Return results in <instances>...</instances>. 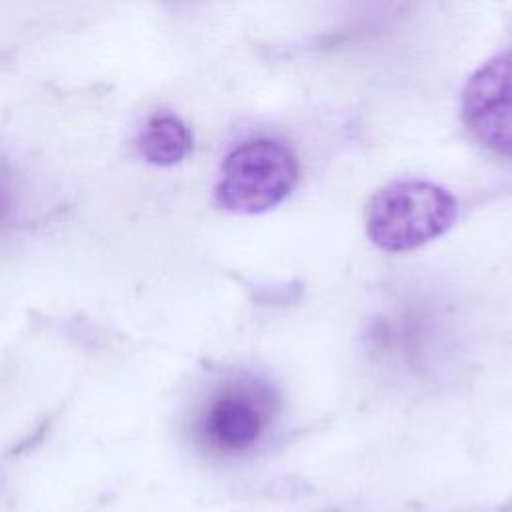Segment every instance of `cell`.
I'll list each match as a JSON object with an SVG mask.
<instances>
[{
    "instance_id": "cell-2",
    "label": "cell",
    "mask_w": 512,
    "mask_h": 512,
    "mask_svg": "<svg viewBox=\"0 0 512 512\" xmlns=\"http://www.w3.org/2000/svg\"><path fill=\"white\" fill-rule=\"evenodd\" d=\"M298 182L294 150L274 138L238 144L222 162L216 204L232 214H260L280 204Z\"/></svg>"
},
{
    "instance_id": "cell-6",
    "label": "cell",
    "mask_w": 512,
    "mask_h": 512,
    "mask_svg": "<svg viewBox=\"0 0 512 512\" xmlns=\"http://www.w3.org/2000/svg\"><path fill=\"white\" fill-rule=\"evenodd\" d=\"M6 208H8V198H6L4 188L0 186V220H2V216H4V212H6Z\"/></svg>"
},
{
    "instance_id": "cell-1",
    "label": "cell",
    "mask_w": 512,
    "mask_h": 512,
    "mask_svg": "<svg viewBox=\"0 0 512 512\" xmlns=\"http://www.w3.org/2000/svg\"><path fill=\"white\" fill-rule=\"evenodd\" d=\"M456 216V198L446 188L426 180H398L368 200L364 226L374 246L404 252L442 236Z\"/></svg>"
},
{
    "instance_id": "cell-3",
    "label": "cell",
    "mask_w": 512,
    "mask_h": 512,
    "mask_svg": "<svg viewBox=\"0 0 512 512\" xmlns=\"http://www.w3.org/2000/svg\"><path fill=\"white\" fill-rule=\"evenodd\" d=\"M460 112L480 144L512 156V52L488 60L470 76Z\"/></svg>"
},
{
    "instance_id": "cell-5",
    "label": "cell",
    "mask_w": 512,
    "mask_h": 512,
    "mask_svg": "<svg viewBox=\"0 0 512 512\" xmlns=\"http://www.w3.org/2000/svg\"><path fill=\"white\" fill-rule=\"evenodd\" d=\"M136 144L146 162L172 166L190 154L194 138L190 128L176 114L158 112L148 118Z\"/></svg>"
},
{
    "instance_id": "cell-4",
    "label": "cell",
    "mask_w": 512,
    "mask_h": 512,
    "mask_svg": "<svg viewBox=\"0 0 512 512\" xmlns=\"http://www.w3.org/2000/svg\"><path fill=\"white\" fill-rule=\"evenodd\" d=\"M266 426V402L244 386L222 388L200 418V438L224 454L248 450Z\"/></svg>"
}]
</instances>
